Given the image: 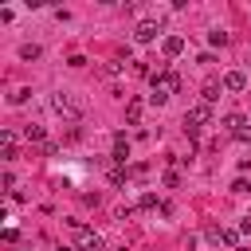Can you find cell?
Instances as JSON below:
<instances>
[{
  "mask_svg": "<svg viewBox=\"0 0 251 251\" xmlns=\"http://www.w3.org/2000/svg\"><path fill=\"white\" fill-rule=\"evenodd\" d=\"M129 157V141H126V133H118L114 137V161H126Z\"/></svg>",
  "mask_w": 251,
  "mask_h": 251,
  "instance_id": "8",
  "label": "cell"
},
{
  "mask_svg": "<svg viewBox=\"0 0 251 251\" xmlns=\"http://www.w3.org/2000/svg\"><path fill=\"white\" fill-rule=\"evenodd\" d=\"M212 239H216V243H227V247H235V243H239V235H235L231 227H227V231H220V227H212Z\"/></svg>",
  "mask_w": 251,
  "mask_h": 251,
  "instance_id": "9",
  "label": "cell"
},
{
  "mask_svg": "<svg viewBox=\"0 0 251 251\" xmlns=\"http://www.w3.org/2000/svg\"><path fill=\"white\" fill-rule=\"evenodd\" d=\"M176 90H180V78H176L173 71H165V67H161V71L153 75V94H149V98L161 106V102H169V94H176Z\"/></svg>",
  "mask_w": 251,
  "mask_h": 251,
  "instance_id": "1",
  "label": "cell"
},
{
  "mask_svg": "<svg viewBox=\"0 0 251 251\" xmlns=\"http://www.w3.org/2000/svg\"><path fill=\"white\" fill-rule=\"evenodd\" d=\"M24 133H27V141H43V126H27Z\"/></svg>",
  "mask_w": 251,
  "mask_h": 251,
  "instance_id": "14",
  "label": "cell"
},
{
  "mask_svg": "<svg viewBox=\"0 0 251 251\" xmlns=\"http://www.w3.org/2000/svg\"><path fill=\"white\" fill-rule=\"evenodd\" d=\"M180 51H184V39H180V35H169V39H165V55L173 59V55H180Z\"/></svg>",
  "mask_w": 251,
  "mask_h": 251,
  "instance_id": "10",
  "label": "cell"
},
{
  "mask_svg": "<svg viewBox=\"0 0 251 251\" xmlns=\"http://www.w3.org/2000/svg\"><path fill=\"white\" fill-rule=\"evenodd\" d=\"M208 122H212V110H208V102H200V106H192V110L184 114V129H188L192 137H196V129H200V126H208Z\"/></svg>",
  "mask_w": 251,
  "mask_h": 251,
  "instance_id": "2",
  "label": "cell"
},
{
  "mask_svg": "<svg viewBox=\"0 0 251 251\" xmlns=\"http://www.w3.org/2000/svg\"><path fill=\"white\" fill-rule=\"evenodd\" d=\"M78 247H82V251H102V239H98L94 231H86V227H78Z\"/></svg>",
  "mask_w": 251,
  "mask_h": 251,
  "instance_id": "4",
  "label": "cell"
},
{
  "mask_svg": "<svg viewBox=\"0 0 251 251\" xmlns=\"http://www.w3.org/2000/svg\"><path fill=\"white\" fill-rule=\"evenodd\" d=\"M231 192H235V196H243V192H251V184H247V180H235V184H231Z\"/></svg>",
  "mask_w": 251,
  "mask_h": 251,
  "instance_id": "15",
  "label": "cell"
},
{
  "mask_svg": "<svg viewBox=\"0 0 251 251\" xmlns=\"http://www.w3.org/2000/svg\"><path fill=\"white\" fill-rule=\"evenodd\" d=\"M141 110H145V102H141V98H129V106H126V118H129V126H137V122H141Z\"/></svg>",
  "mask_w": 251,
  "mask_h": 251,
  "instance_id": "7",
  "label": "cell"
},
{
  "mask_svg": "<svg viewBox=\"0 0 251 251\" xmlns=\"http://www.w3.org/2000/svg\"><path fill=\"white\" fill-rule=\"evenodd\" d=\"M153 35H157V24H149V20H145V24H137V31H133V39H137V43H149Z\"/></svg>",
  "mask_w": 251,
  "mask_h": 251,
  "instance_id": "6",
  "label": "cell"
},
{
  "mask_svg": "<svg viewBox=\"0 0 251 251\" xmlns=\"http://www.w3.org/2000/svg\"><path fill=\"white\" fill-rule=\"evenodd\" d=\"M51 110H55V114H67V118H78V110H82V106H78L71 94H63V90H59V94H51Z\"/></svg>",
  "mask_w": 251,
  "mask_h": 251,
  "instance_id": "3",
  "label": "cell"
},
{
  "mask_svg": "<svg viewBox=\"0 0 251 251\" xmlns=\"http://www.w3.org/2000/svg\"><path fill=\"white\" fill-rule=\"evenodd\" d=\"M224 86H227V90H243V86H247V75H243V71H227V75H224Z\"/></svg>",
  "mask_w": 251,
  "mask_h": 251,
  "instance_id": "5",
  "label": "cell"
},
{
  "mask_svg": "<svg viewBox=\"0 0 251 251\" xmlns=\"http://www.w3.org/2000/svg\"><path fill=\"white\" fill-rule=\"evenodd\" d=\"M216 98H220V86L208 82V86H204V102H216Z\"/></svg>",
  "mask_w": 251,
  "mask_h": 251,
  "instance_id": "13",
  "label": "cell"
},
{
  "mask_svg": "<svg viewBox=\"0 0 251 251\" xmlns=\"http://www.w3.org/2000/svg\"><path fill=\"white\" fill-rule=\"evenodd\" d=\"M20 59H39V47H35V43H24V47H20Z\"/></svg>",
  "mask_w": 251,
  "mask_h": 251,
  "instance_id": "12",
  "label": "cell"
},
{
  "mask_svg": "<svg viewBox=\"0 0 251 251\" xmlns=\"http://www.w3.org/2000/svg\"><path fill=\"white\" fill-rule=\"evenodd\" d=\"M224 126H227L231 133H243V114H227V118H224Z\"/></svg>",
  "mask_w": 251,
  "mask_h": 251,
  "instance_id": "11",
  "label": "cell"
}]
</instances>
